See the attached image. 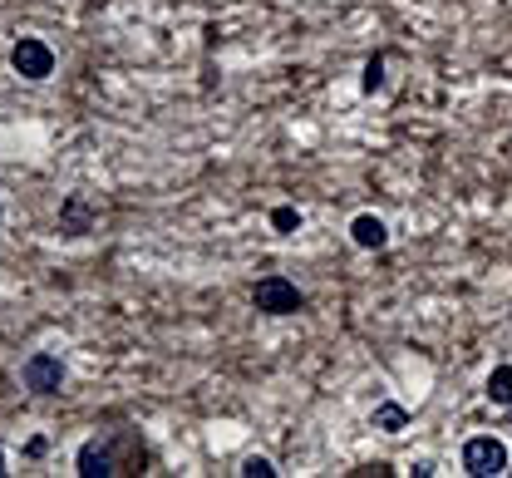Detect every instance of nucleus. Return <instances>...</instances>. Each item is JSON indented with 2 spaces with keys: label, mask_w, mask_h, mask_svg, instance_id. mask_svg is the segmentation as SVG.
Listing matches in <instances>:
<instances>
[{
  "label": "nucleus",
  "mask_w": 512,
  "mask_h": 478,
  "mask_svg": "<svg viewBox=\"0 0 512 478\" xmlns=\"http://www.w3.org/2000/svg\"><path fill=\"white\" fill-rule=\"evenodd\" d=\"M148 464V449L133 429H109V434H94L79 444L74 454V474L79 478H114V474H143Z\"/></svg>",
  "instance_id": "nucleus-1"
},
{
  "label": "nucleus",
  "mask_w": 512,
  "mask_h": 478,
  "mask_svg": "<svg viewBox=\"0 0 512 478\" xmlns=\"http://www.w3.org/2000/svg\"><path fill=\"white\" fill-rule=\"evenodd\" d=\"M512 459H508V444L498 439V434H473L468 444H463V474L473 478H498L508 474Z\"/></svg>",
  "instance_id": "nucleus-2"
},
{
  "label": "nucleus",
  "mask_w": 512,
  "mask_h": 478,
  "mask_svg": "<svg viewBox=\"0 0 512 478\" xmlns=\"http://www.w3.org/2000/svg\"><path fill=\"white\" fill-rule=\"evenodd\" d=\"M252 306L266 311V316H296V311H306V296H301L296 281H286V276L271 272L252 286Z\"/></svg>",
  "instance_id": "nucleus-3"
},
{
  "label": "nucleus",
  "mask_w": 512,
  "mask_h": 478,
  "mask_svg": "<svg viewBox=\"0 0 512 478\" xmlns=\"http://www.w3.org/2000/svg\"><path fill=\"white\" fill-rule=\"evenodd\" d=\"M10 69H15L20 79L40 84V79H50V74H55V50H50L40 35H20V40L10 45Z\"/></svg>",
  "instance_id": "nucleus-4"
},
{
  "label": "nucleus",
  "mask_w": 512,
  "mask_h": 478,
  "mask_svg": "<svg viewBox=\"0 0 512 478\" xmlns=\"http://www.w3.org/2000/svg\"><path fill=\"white\" fill-rule=\"evenodd\" d=\"M20 385H25L30 395H60L64 360H60V355H50V350H35V355H25V365H20Z\"/></svg>",
  "instance_id": "nucleus-5"
},
{
  "label": "nucleus",
  "mask_w": 512,
  "mask_h": 478,
  "mask_svg": "<svg viewBox=\"0 0 512 478\" xmlns=\"http://www.w3.org/2000/svg\"><path fill=\"white\" fill-rule=\"evenodd\" d=\"M94 217H99V207L89 203L84 193H69L60 203V232L64 237H84V232L94 227Z\"/></svg>",
  "instance_id": "nucleus-6"
},
{
  "label": "nucleus",
  "mask_w": 512,
  "mask_h": 478,
  "mask_svg": "<svg viewBox=\"0 0 512 478\" xmlns=\"http://www.w3.org/2000/svg\"><path fill=\"white\" fill-rule=\"evenodd\" d=\"M350 242H355V247H365V252H380L384 242H389V227H384L375 212H360V217L350 222Z\"/></svg>",
  "instance_id": "nucleus-7"
},
{
  "label": "nucleus",
  "mask_w": 512,
  "mask_h": 478,
  "mask_svg": "<svg viewBox=\"0 0 512 478\" xmlns=\"http://www.w3.org/2000/svg\"><path fill=\"white\" fill-rule=\"evenodd\" d=\"M375 429H384V434L409 429V410H404V405H394V400H384L380 410H375Z\"/></svg>",
  "instance_id": "nucleus-8"
},
{
  "label": "nucleus",
  "mask_w": 512,
  "mask_h": 478,
  "mask_svg": "<svg viewBox=\"0 0 512 478\" xmlns=\"http://www.w3.org/2000/svg\"><path fill=\"white\" fill-rule=\"evenodd\" d=\"M488 400L493 405H512V365H498L488 375Z\"/></svg>",
  "instance_id": "nucleus-9"
},
{
  "label": "nucleus",
  "mask_w": 512,
  "mask_h": 478,
  "mask_svg": "<svg viewBox=\"0 0 512 478\" xmlns=\"http://www.w3.org/2000/svg\"><path fill=\"white\" fill-rule=\"evenodd\" d=\"M360 84H365V94L384 89V55H370V60H365V79H360Z\"/></svg>",
  "instance_id": "nucleus-10"
},
{
  "label": "nucleus",
  "mask_w": 512,
  "mask_h": 478,
  "mask_svg": "<svg viewBox=\"0 0 512 478\" xmlns=\"http://www.w3.org/2000/svg\"><path fill=\"white\" fill-rule=\"evenodd\" d=\"M271 227H276V232H291V227H301V212H296V207H276V212H271Z\"/></svg>",
  "instance_id": "nucleus-11"
},
{
  "label": "nucleus",
  "mask_w": 512,
  "mask_h": 478,
  "mask_svg": "<svg viewBox=\"0 0 512 478\" xmlns=\"http://www.w3.org/2000/svg\"><path fill=\"white\" fill-rule=\"evenodd\" d=\"M242 478H276V464L256 454V459H247V464H242Z\"/></svg>",
  "instance_id": "nucleus-12"
},
{
  "label": "nucleus",
  "mask_w": 512,
  "mask_h": 478,
  "mask_svg": "<svg viewBox=\"0 0 512 478\" xmlns=\"http://www.w3.org/2000/svg\"><path fill=\"white\" fill-rule=\"evenodd\" d=\"M0 474H10V469H5V449H0Z\"/></svg>",
  "instance_id": "nucleus-13"
},
{
  "label": "nucleus",
  "mask_w": 512,
  "mask_h": 478,
  "mask_svg": "<svg viewBox=\"0 0 512 478\" xmlns=\"http://www.w3.org/2000/svg\"><path fill=\"white\" fill-rule=\"evenodd\" d=\"M0 222H5V207H0Z\"/></svg>",
  "instance_id": "nucleus-14"
},
{
  "label": "nucleus",
  "mask_w": 512,
  "mask_h": 478,
  "mask_svg": "<svg viewBox=\"0 0 512 478\" xmlns=\"http://www.w3.org/2000/svg\"><path fill=\"white\" fill-rule=\"evenodd\" d=\"M508 474H512V469H508Z\"/></svg>",
  "instance_id": "nucleus-15"
}]
</instances>
